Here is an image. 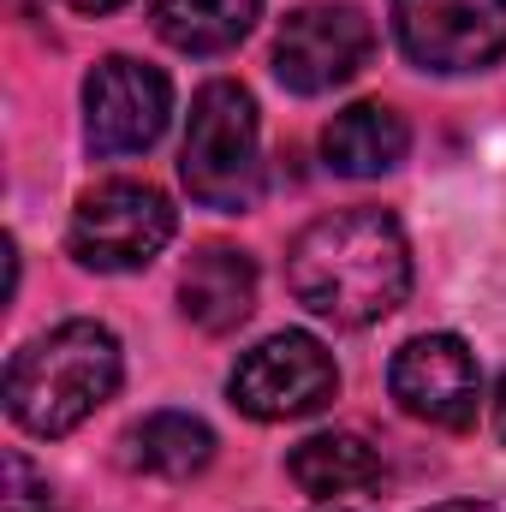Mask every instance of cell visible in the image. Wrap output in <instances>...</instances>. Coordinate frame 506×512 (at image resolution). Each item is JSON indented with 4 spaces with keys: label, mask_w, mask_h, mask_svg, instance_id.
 <instances>
[{
    "label": "cell",
    "mask_w": 506,
    "mask_h": 512,
    "mask_svg": "<svg viewBox=\"0 0 506 512\" xmlns=\"http://www.w3.org/2000/svg\"><path fill=\"white\" fill-rule=\"evenodd\" d=\"M286 286L310 316L334 328H370L411 292V245L387 209H334L292 239Z\"/></svg>",
    "instance_id": "6da1fadb"
},
{
    "label": "cell",
    "mask_w": 506,
    "mask_h": 512,
    "mask_svg": "<svg viewBox=\"0 0 506 512\" xmlns=\"http://www.w3.org/2000/svg\"><path fill=\"white\" fill-rule=\"evenodd\" d=\"M120 387V340L102 322H60L36 334L6 364V411L18 429L54 441L72 435L84 417H96Z\"/></svg>",
    "instance_id": "7a4b0ae2"
},
{
    "label": "cell",
    "mask_w": 506,
    "mask_h": 512,
    "mask_svg": "<svg viewBox=\"0 0 506 512\" xmlns=\"http://www.w3.org/2000/svg\"><path fill=\"white\" fill-rule=\"evenodd\" d=\"M179 179L203 209L221 215H245L262 191V161H256V102L245 84L233 78H209L191 102V126H185V155H179Z\"/></svg>",
    "instance_id": "3957f363"
},
{
    "label": "cell",
    "mask_w": 506,
    "mask_h": 512,
    "mask_svg": "<svg viewBox=\"0 0 506 512\" xmlns=\"http://www.w3.org/2000/svg\"><path fill=\"white\" fill-rule=\"evenodd\" d=\"M173 227H179V215H173V203L155 185L108 179V185L78 197L66 245L96 274H131V268H149L155 256L167 251Z\"/></svg>",
    "instance_id": "277c9868"
},
{
    "label": "cell",
    "mask_w": 506,
    "mask_h": 512,
    "mask_svg": "<svg viewBox=\"0 0 506 512\" xmlns=\"http://www.w3.org/2000/svg\"><path fill=\"white\" fill-rule=\"evenodd\" d=\"M227 393L256 423H292V417H316L322 405H334L340 370L316 334H268L239 358Z\"/></svg>",
    "instance_id": "5b68a950"
},
{
    "label": "cell",
    "mask_w": 506,
    "mask_h": 512,
    "mask_svg": "<svg viewBox=\"0 0 506 512\" xmlns=\"http://www.w3.org/2000/svg\"><path fill=\"white\" fill-rule=\"evenodd\" d=\"M376 54V30L358 6H298L274 36V78L292 96H328L352 84Z\"/></svg>",
    "instance_id": "8992f818"
},
{
    "label": "cell",
    "mask_w": 506,
    "mask_h": 512,
    "mask_svg": "<svg viewBox=\"0 0 506 512\" xmlns=\"http://www.w3.org/2000/svg\"><path fill=\"white\" fill-rule=\"evenodd\" d=\"M393 36L423 72H483L506 54V0H393Z\"/></svg>",
    "instance_id": "52a82bcc"
},
{
    "label": "cell",
    "mask_w": 506,
    "mask_h": 512,
    "mask_svg": "<svg viewBox=\"0 0 506 512\" xmlns=\"http://www.w3.org/2000/svg\"><path fill=\"white\" fill-rule=\"evenodd\" d=\"M167 114H173L167 72L131 54L96 60V72L84 78V137L96 155H143L167 131Z\"/></svg>",
    "instance_id": "ba28073f"
},
{
    "label": "cell",
    "mask_w": 506,
    "mask_h": 512,
    "mask_svg": "<svg viewBox=\"0 0 506 512\" xmlns=\"http://www.w3.org/2000/svg\"><path fill=\"white\" fill-rule=\"evenodd\" d=\"M387 387L405 417L435 423V429H471L477 399H483V370L459 334H417L393 352Z\"/></svg>",
    "instance_id": "9c48e42d"
},
{
    "label": "cell",
    "mask_w": 506,
    "mask_h": 512,
    "mask_svg": "<svg viewBox=\"0 0 506 512\" xmlns=\"http://www.w3.org/2000/svg\"><path fill=\"white\" fill-rule=\"evenodd\" d=\"M179 310L203 334H233L256 310V262L233 245H209L179 274Z\"/></svg>",
    "instance_id": "30bf717a"
},
{
    "label": "cell",
    "mask_w": 506,
    "mask_h": 512,
    "mask_svg": "<svg viewBox=\"0 0 506 512\" xmlns=\"http://www.w3.org/2000/svg\"><path fill=\"white\" fill-rule=\"evenodd\" d=\"M411 149V126L387 108V102H358L346 114H334L328 131H322V155L334 173L346 179H376V173H393Z\"/></svg>",
    "instance_id": "8fae6325"
},
{
    "label": "cell",
    "mask_w": 506,
    "mask_h": 512,
    "mask_svg": "<svg viewBox=\"0 0 506 512\" xmlns=\"http://www.w3.org/2000/svg\"><path fill=\"white\" fill-rule=\"evenodd\" d=\"M292 483L310 495V501H334V495H358V489H376L381 483V453L364 435H346V429H322L310 441L292 447L286 459Z\"/></svg>",
    "instance_id": "7c38bea8"
},
{
    "label": "cell",
    "mask_w": 506,
    "mask_h": 512,
    "mask_svg": "<svg viewBox=\"0 0 506 512\" xmlns=\"http://www.w3.org/2000/svg\"><path fill=\"white\" fill-rule=\"evenodd\" d=\"M155 36L179 54H227L262 18V0H155Z\"/></svg>",
    "instance_id": "4fadbf2b"
},
{
    "label": "cell",
    "mask_w": 506,
    "mask_h": 512,
    "mask_svg": "<svg viewBox=\"0 0 506 512\" xmlns=\"http://www.w3.org/2000/svg\"><path fill=\"white\" fill-rule=\"evenodd\" d=\"M126 459L149 477L185 483L215 459V429L203 417H191V411H155L126 435Z\"/></svg>",
    "instance_id": "5bb4252c"
},
{
    "label": "cell",
    "mask_w": 506,
    "mask_h": 512,
    "mask_svg": "<svg viewBox=\"0 0 506 512\" xmlns=\"http://www.w3.org/2000/svg\"><path fill=\"white\" fill-rule=\"evenodd\" d=\"M6 512H54L48 477L24 453H6Z\"/></svg>",
    "instance_id": "9a60e30c"
},
{
    "label": "cell",
    "mask_w": 506,
    "mask_h": 512,
    "mask_svg": "<svg viewBox=\"0 0 506 512\" xmlns=\"http://www.w3.org/2000/svg\"><path fill=\"white\" fill-rule=\"evenodd\" d=\"M66 6H78V12H114V6H126V0H66Z\"/></svg>",
    "instance_id": "2e32d148"
},
{
    "label": "cell",
    "mask_w": 506,
    "mask_h": 512,
    "mask_svg": "<svg viewBox=\"0 0 506 512\" xmlns=\"http://www.w3.org/2000/svg\"><path fill=\"white\" fill-rule=\"evenodd\" d=\"M429 512H495V507H483V501H447V507H429Z\"/></svg>",
    "instance_id": "e0dca14e"
},
{
    "label": "cell",
    "mask_w": 506,
    "mask_h": 512,
    "mask_svg": "<svg viewBox=\"0 0 506 512\" xmlns=\"http://www.w3.org/2000/svg\"><path fill=\"white\" fill-rule=\"evenodd\" d=\"M495 429H501V441H506V376H501V393H495Z\"/></svg>",
    "instance_id": "ac0fdd59"
}]
</instances>
